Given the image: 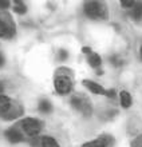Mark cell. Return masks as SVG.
<instances>
[{
	"mask_svg": "<svg viewBox=\"0 0 142 147\" xmlns=\"http://www.w3.org/2000/svg\"><path fill=\"white\" fill-rule=\"evenodd\" d=\"M83 9L90 19H107V7L101 1H87Z\"/></svg>",
	"mask_w": 142,
	"mask_h": 147,
	"instance_id": "6da1fadb",
	"label": "cell"
},
{
	"mask_svg": "<svg viewBox=\"0 0 142 147\" xmlns=\"http://www.w3.org/2000/svg\"><path fill=\"white\" fill-rule=\"evenodd\" d=\"M71 106L78 110L79 113H82L83 115H90L93 113V107L90 104L89 99L86 96H82V95H74L71 98Z\"/></svg>",
	"mask_w": 142,
	"mask_h": 147,
	"instance_id": "7a4b0ae2",
	"label": "cell"
},
{
	"mask_svg": "<svg viewBox=\"0 0 142 147\" xmlns=\"http://www.w3.org/2000/svg\"><path fill=\"white\" fill-rule=\"evenodd\" d=\"M22 127L27 135L36 136L42 130V122L35 119V118H26L22 121Z\"/></svg>",
	"mask_w": 142,
	"mask_h": 147,
	"instance_id": "3957f363",
	"label": "cell"
},
{
	"mask_svg": "<svg viewBox=\"0 0 142 147\" xmlns=\"http://www.w3.org/2000/svg\"><path fill=\"white\" fill-rule=\"evenodd\" d=\"M54 84H55V90L58 91V94H60V95L68 94L71 91V88H72V82H71V79L68 78V76H66V75H59V76H56Z\"/></svg>",
	"mask_w": 142,
	"mask_h": 147,
	"instance_id": "277c9868",
	"label": "cell"
},
{
	"mask_svg": "<svg viewBox=\"0 0 142 147\" xmlns=\"http://www.w3.org/2000/svg\"><path fill=\"white\" fill-rule=\"evenodd\" d=\"M113 142V139L110 136H99V138L94 139V140H90V142H86L84 144H82V147H107L110 143Z\"/></svg>",
	"mask_w": 142,
	"mask_h": 147,
	"instance_id": "5b68a950",
	"label": "cell"
},
{
	"mask_svg": "<svg viewBox=\"0 0 142 147\" xmlns=\"http://www.w3.org/2000/svg\"><path fill=\"white\" fill-rule=\"evenodd\" d=\"M83 86L86 87L89 91H91V92H94V94H97V95H106V90H105L101 84H98V83L93 82V80L84 79V80H83Z\"/></svg>",
	"mask_w": 142,
	"mask_h": 147,
	"instance_id": "8992f818",
	"label": "cell"
},
{
	"mask_svg": "<svg viewBox=\"0 0 142 147\" xmlns=\"http://www.w3.org/2000/svg\"><path fill=\"white\" fill-rule=\"evenodd\" d=\"M15 34V28L12 26H9L7 22H4L3 19H0V38L8 39Z\"/></svg>",
	"mask_w": 142,
	"mask_h": 147,
	"instance_id": "52a82bcc",
	"label": "cell"
},
{
	"mask_svg": "<svg viewBox=\"0 0 142 147\" xmlns=\"http://www.w3.org/2000/svg\"><path fill=\"white\" fill-rule=\"evenodd\" d=\"M5 136L11 143H19L23 140V135L20 134V131H18L16 128H9L5 131Z\"/></svg>",
	"mask_w": 142,
	"mask_h": 147,
	"instance_id": "ba28073f",
	"label": "cell"
},
{
	"mask_svg": "<svg viewBox=\"0 0 142 147\" xmlns=\"http://www.w3.org/2000/svg\"><path fill=\"white\" fill-rule=\"evenodd\" d=\"M11 106H12V102L8 96L5 95H0V115H4L11 110Z\"/></svg>",
	"mask_w": 142,
	"mask_h": 147,
	"instance_id": "9c48e42d",
	"label": "cell"
},
{
	"mask_svg": "<svg viewBox=\"0 0 142 147\" xmlns=\"http://www.w3.org/2000/svg\"><path fill=\"white\" fill-rule=\"evenodd\" d=\"M121 106L123 108H129L131 106V95H130L127 91H121Z\"/></svg>",
	"mask_w": 142,
	"mask_h": 147,
	"instance_id": "30bf717a",
	"label": "cell"
},
{
	"mask_svg": "<svg viewBox=\"0 0 142 147\" xmlns=\"http://www.w3.org/2000/svg\"><path fill=\"white\" fill-rule=\"evenodd\" d=\"M87 62H89V64L93 68H98V67L101 66V63H102V59H101V56H99L98 54L91 52L89 55V58H87Z\"/></svg>",
	"mask_w": 142,
	"mask_h": 147,
	"instance_id": "8fae6325",
	"label": "cell"
},
{
	"mask_svg": "<svg viewBox=\"0 0 142 147\" xmlns=\"http://www.w3.org/2000/svg\"><path fill=\"white\" fill-rule=\"evenodd\" d=\"M131 17L134 20H139L142 19V3H135L133 8H131Z\"/></svg>",
	"mask_w": 142,
	"mask_h": 147,
	"instance_id": "7c38bea8",
	"label": "cell"
},
{
	"mask_svg": "<svg viewBox=\"0 0 142 147\" xmlns=\"http://www.w3.org/2000/svg\"><path fill=\"white\" fill-rule=\"evenodd\" d=\"M39 110L42 111V113H44V114H48L51 113V110H52V104L50 103L48 100H40L39 102Z\"/></svg>",
	"mask_w": 142,
	"mask_h": 147,
	"instance_id": "4fadbf2b",
	"label": "cell"
},
{
	"mask_svg": "<svg viewBox=\"0 0 142 147\" xmlns=\"http://www.w3.org/2000/svg\"><path fill=\"white\" fill-rule=\"evenodd\" d=\"M42 144H43V147H59L58 142L51 136H44L42 139Z\"/></svg>",
	"mask_w": 142,
	"mask_h": 147,
	"instance_id": "5bb4252c",
	"label": "cell"
},
{
	"mask_svg": "<svg viewBox=\"0 0 142 147\" xmlns=\"http://www.w3.org/2000/svg\"><path fill=\"white\" fill-rule=\"evenodd\" d=\"M16 4L18 5H15V8H13L16 13H26L27 12V7L23 4L22 1H16Z\"/></svg>",
	"mask_w": 142,
	"mask_h": 147,
	"instance_id": "9a60e30c",
	"label": "cell"
},
{
	"mask_svg": "<svg viewBox=\"0 0 142 147\" xmlns=\"http://www.w3.org/2000/svg\"><path fill=\"white\" fill-rule=\"evenodd\" d=\"M121 4H122V7H125V8H133L134 5H135V1H134V0H122Z\"/></svg>",
	"mask_w": 142,
	"mask_h": 147,
	"instance_id": "2e32d148",
	"label": "cell"
},
{
	"mask_svg": "<svg viewBox=\"0 0 142 147\" xmlns=\"http://www.w3.org/2000/svg\"><path fill=\"white\" fill-rule=\"evenodd\" d=\"M9 7V1H5V0H0V8H8Z\"/></svg>",
	"mask_w": 142,
	"mask_h": 147,
	"instance_id": "e0dca14e",
	"label": "cell"
},
{
	"mask_svg": "<svg viewBox=\"0 0 142 147\" xmlns=\"http://www.w3.org/2000/svg\"><path fill=\"white\" fill-rule=\"evenodd\" d=\"M106 95L109 96V98H114V96H115V90H109V91H106Z\"/></svg>",
	"mask_w": 142,
	"mask_h": 147,
	"instance_id": "ac0fdd59",
	"label": "cell"
},
{
	"mask_svg": "<svg viewBox=\"0 0 142 147\" xmlns=\"http://www.w3.org/2000/svg\"><path fill=\"white\" fill-rule=\"evenodd\" d=\"M82 52H83V54H89L90 55V54H91V48L90 47H83L82 48Z\"/></svg>",
	"mask_w": 142,
	"mask_h": 147,
	"instance_id": "d6986e66",
	"label": "cell"
},
{
	"mask_svg": "<svg viewBox=\"0 0 142 147\" xmlns=\"http://www.w3.org/2000/svg\"><path fill=\"white\" fill-rule=\"evenodd\" d=\"M60 56H62V59L64 60V59H66V56H67V52L66 51H60Z\"/></svg>",
	"mask_w": 142,
	"mask_h": 147,
	"instance_id": "ffe728a7",
	"label": "cell"
},
{
	"mask_svg": "<svg viewBox=\"0 0 142 147\" xmlns=\"http://www.w3.org/2000/svg\"><path fill=\"white\" fill-rule=\"evenodd\" d=\"M3 64H4V56H3V55L0 54V67H1Z\"/></svg>",
	"mask_w": 142,
	"mask_h": 147,
	"instance_id": "44dd1931",
	"label": "cell"
},
{
	"mask_svg": "<svg viewBox=\"0 0 142 147\" xmlns=\"http://www.w3.org/2000/svg\"><path fill=\"white\" fill-rule=\"evenodd\" d=\"M135 143H141V146H138V147H142V136L141 138H138L137 140H135Z\"/></svg>",
	"mask_w": 142,
	"mask_h": 147,
	"instance_id": "7402d4cb",
	"label": "cell"
},
{
	"mask_svg": "<svg viewBox=\"0 0 142 147\" xmlns=\"http://www.w3.org/2000/svg\"><path fill=\"white\" fill-rule=\"evenodd\" d=\"M139 55H141V59H142V46H141V48H139Z\"/></svg>",
	"mask_w": 142,
	"mask_h": 147,
	"instance_id": "603a6c76",
	"label": "cell"
}]
</instances>
